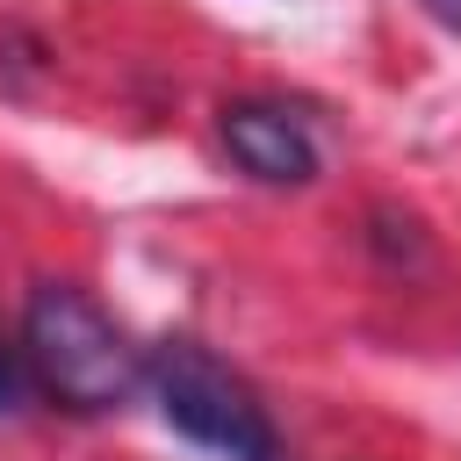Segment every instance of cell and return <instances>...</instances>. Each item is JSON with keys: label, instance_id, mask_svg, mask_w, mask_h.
I'll use <instances>...</instances> for the list:
<instances>
[{"label": "cell", "instance_id": "obj_1", "mask_svg": "<svg viewBox=\"0 0 461 461\" xmlns=\"http://www.w3.org/2000/svg\"><path fill=\"white\" fill-rule=\"evenodd\" d=\"M22 360L43 382V396L79 418L130 403L144 382V353L122 339V324L79 281H36V295L22 310Z\"/></svg>", "mask_w": 461, "mask_h": 461}, {"label": "cell", "instance_id": "obj_2", "mask_svg": "<svg viewBox=\"0 0 461 461\" xmlns=\"http://www.w3.org/2000/svg\"><path fill=\"white\" fill-rule=\"evenodd\" d=\"M144 382L166 411L173 432H187L194 447L223 454V461H281V432L267 418V403L252 396L245 375H230L209 346L194 339H166L144 360Z\"/></svg>", "mask_w": 461, "mask_h": 461}, {"label": "cell", "instance_id": "obj_3", "mask_svg": "<svg viewBox=\"0 0 461 461\" xmlns=\"http://www.w3.org/2000/svg\"><path fill=\"white\" fill-rule=\"evenodd\" d=\"M223 144L230 158L252 173V180H274V187H303L317 180V137L295 108L281 101H230L223 108Z\"/></svg>", "mask_w": 461, "mask_h": 461}, {"label": "cell", "instance_id": "obj_4", "mask_svg": "<svg viewBox=\"0 0 461 461\" xmlns=\"http://www.w3.org/2000/svg\"><path fill=\"white\" fill-rule=\"evenodd\" d=\"M425 14H432L439 29H454V36H461V0H425Z\"/></svg>", "mask_w": 461, "mask_h": 461}, {"label": "cell", "instance_id": "obj_5", "mask_svg": "<svg viewBox=\"0 0 461 461\" xmlns=\"http://www.w3.org/2000/svg\"><path fill=\"white\" fill-rule=\"evenodd\" d=\"M14 403V353H7V339H0V411Z\"/></svg>", "mask_w": 461, "mask_h": 461}]
</instances>
